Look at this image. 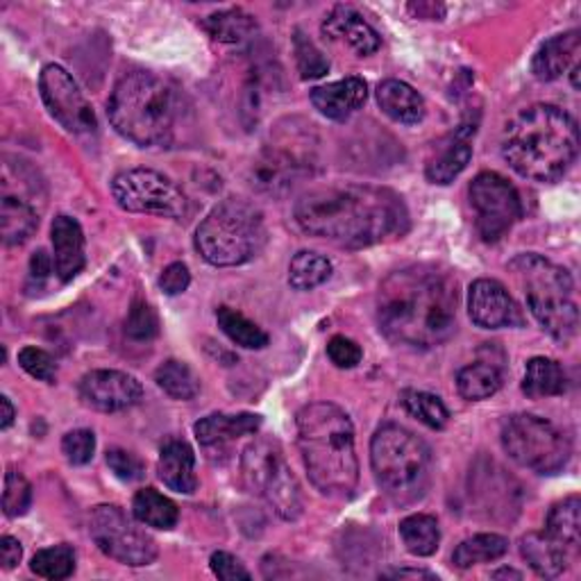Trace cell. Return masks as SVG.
<instances>
[{
    "label": "cell",
    "instance_id": "1",
    "mask_svg": "<svg viewBox=\"0 0 581 581\" xmlns=\"http://www.w3.org/2000/svg\"><path fill=\"white\" fill-rule=\"evenodd\" d=\"M295 220L306 235L343 248H368L409 227V214L391 189L345 184L304 193L295 203Z\"/></svg>",
    "mask_w": 581,
    "mask_h": 581
},
{
    "label": "cell",
    "instance_id": "2",
    "mask_svg": "<svg viewBox=\"0 0 581 581\" xmlns=\"http://www.w3.org/2000/svg\"><path fill=\"white\" fill-rule=\"evenodd\" d=\"M456 306L454 278L437 266L413 263L379 284L377 325L389 341L428 351L456 332Z\"/></svg>",
    "mask_w": 581,
    "mask_h": 581
},
{
    "label": "cell",
    "instance_id": "3",
    "mask_svg": "<svg viewBox=\"0 0 581 581\" xmlns=\"http://www.w3.org/2000/svg\"><path fill=\"white\" fill-rule=\"evenodd\" d=\"M579 128L555 105H531L516 114L502 135V158L525 180L557 182L574 164Z\"/></svg>",
    "mask_w": 581,
    "mask_h": 581
},
{
    "label": "cell",
    "instance_id": "4",
    "mask_svg": "<svg viewBox=\"0 0 581 581\" xmlns=\"http://www.w3.org/2000/svg\"><path fill=\"white\" fill-rule=\"evenodd\" d=\"M298 445L312 484L330 497H351L359 482L353 420L332 402L300 409Z\"/></svg>",
    "mask_w": 581,
    "mask_h": 581
},
{
    "label": "cell",
    "instance_id": "5",
    "mask_svg": "<svg viewBox=\"0 0 581 581\" xmlns=\"http://www.w3.org/2000/svg\"><path fill=\"white\" fill-rule=\"evenodd\" d=\"M107 114L114 130L128 141L141 148L166 146L177 123V98L162 77L135 71L114 87Z\"/></svg>",
    "mask_w": 581,
    "mask_h": 581
},
{
    "label": "cell",
    "instance_id": "6",
    "mask_svg": "<svg viewBox=\"0 0 581 581\" xmlns=\"http://www.w3.org/2000/svg\"><path fill=\"white\" fill-rule=\"evenodd\" d=\"M370 463L379 488L398 505H411L428 493L432 452L428 443L400 424H381L375 432Z\"/></svg>",
    "mask_w": 581,
    "mask_h": 581
},
{
    "label": "cell",
    "instance_id": "7",
    "mask_svg": "<svg viewBox=\"0 0 581 581\" xmlns=\"http://www.w3.org/2000/svg\"><path fill=\"white\" fill-rule=\"evenodd\" d=\"M266 246L263 214L241 201L227 198L216 205L196 229V248L212 266H241Z\"/></svg>",
    "mask_w": 581,
    "mask_h": 581
},
{
    "label": "cell",
    "instance_id": "8",
    "mask_svg": "<svg viewBox=\"0 0 581 581\" xmlns=\"http://www.w3.org/2000/svg\"><path fill=\"white\" fill-rule=\"evenodd\" d=\"M534 319L555 341L568 343L577 334L579 312L572 300V278L566 268L538 257L520 255L512 261Z\"/></svg>",
    "mask_w": 581,
    "mask_h": 581
},
{
    "label": "cell",
    "instance_id": "9",
    "mask_svg": "<svg viewBox=\"0 0 581 581\" xmlns=\"http://www.w3.org/2000/svg\"><path fill=\"white\" fill-rule=\"evenodd\" d=\"M241 473L246 486L282 520H298L302 514L300 484L276 439H255L241 454Z\"/></svg>",
    "mask_w": 581,
    "mask_h": 581
},
{
    "label": "cell",
    "instance_id": "10",
    "mask_svg": "<svg viewBox=\"0 0 581 581\" xmlns=\"http://www.w3.org/2000/svg\"><path fill=\"white\" fill-rule=\"evenodd\" d=\"M502 448L538 475L559 473L572 456V443L557 424L531 413H516L502 424Z\"/></svg>",
    "mask_w": 581,
    "mask_h": 581
},
{
    "label": "cell",
    "instance_id": "11",
    "mask_svg": "<svg viewBox=\"0 0 581 581\" xmlns=\"http://www.w3.org/2000/svg\"><path fill=\"white\" fill-rule=\"evenodd\" d=\"M111 196L130 214H152L162 218H186L189 198L166 175L150 169H130L111 180Z\"/></svg>",
    "mask_w": 581,
    "mask_h": 581
},
{
    "label": "cell",
    "instance_id": "12",
    "mask_svg": "<svg viewBox=\"0 0 581 581\" xmlns=\"http://www.w3.org/2000/svg\"><path fill=\"white\" fill-rule=\"evenodd\" d=\"M89 531L98 550L123 566L141 568L158 559V544L137 527L121 507H96L89 516Z\"/></svg>",
    "mask_w": 581,
    "mask_h": 581
},
{
    "label": "cell",
    "instance_id": "13",
    "mask_svg": "<svg viewBox=\"0 0 581 581\" xmlns=\"http://www.w3.org/2000/svg\"><path fill=\"white\" fill-rule=\"evenodd\" d=\"M469 193L477 232L486 244L499 241L523 216V203L516 186L499 173H480Z\"/></svg>",
    "mask_w": 581,
    "mask_h": 581
},
{
    "label": "cell",
    "instance_id": "14",
    "mask_svg": "<svg viewBox=\"0 0 581 581\" xmlns=\"http://www.w3.org/2000/svg\"><path fill=\"white\" fill-rule=\"evenodd\" d=\"M42 100L53 119L71 135H92L98 128L96 114L73 75L60 64L44 66L39 75Z\"/></svg>",
    "mask_w": 581,
    "mask_h": 581
},
{
    "label": "cell",
    "instance_id": "15",
    "mask_svg": "<svg viewBox=\"0 0 581 581\" xmlns=\"http://www.w3.org/2000/svg\"><path fill=\"white\" fill-rule=\"evenodd\" d=\"M141 398V381L121 370H92L80 381V400L103 413L132 409Z\"/></svg>",
    "mask_w": 581,
    "mask_h": 581
},
{
    "label": "cell",
    "instance_id": "16",
    "mask_svg": "<svg viewBox=\"0 0 581 581\" xmlns=\"http://www.w3.org/2000/svg\"><path fill=\"white\" fill-rule=\"evenodd\" d=\"M300 146H304V141ZM300 146L291 148V143L284 141L280 146L263 148L259 160L252 164V186L268 193H280L293 186L300 175L309 173V158Z\"/></svg>",
    "mask_w": 581,
    "mask_h": 581
},
{
    "label": "cell",
    "instance_id": "17",
    "mask_svg": "<svg viewBox=\"0 0 581 581\" xmlns=\"http://www.w3.org/2000/svg\"><path fill=\"white\" fill-rule=\"evenodd\" d=\"M469 314L471 321L482 330L523 325V314L516 300L495 280L473 282L469 293Z\"/></svg>",
    "mask_w": 581,
    "mask_h": 581
},
{
    "label": "cell",
    "instance_id": "18",
    "mask_svg": "<svg viewBox=\"0 0 581 581\" xmlns=\"http://www.w3.org/2000/svg\"><path fill=\"white\" fill-rule=\"evenodd\" d=\"M55 273L62 282H71L83 273L85 268V232L75 218L57 216L51 227Z\"/></svg>",
    "mask_w": 581,
    "mask_h": 581
},
{
    "label": "cell",
    "instance_id": "19",
    "mask_svg": "<svg viewBox=\"0 0 581 581\" xmlns=\"http://www.w3.org/2000/svg\"><path fill=\"white\" fill-rule=\"evenodd\" d=\"M477 123H463L448 141L439 146L434 158L428 162L424 175L432 184H450L459 177L473 160V146L471 137L475 135Z\"/></svg>",
    "mask_w": 581,
    "mask_h": 581
},
{
    "label": "cell",
    "instance_id": "20",
    "mask_svg": "<svg viewBox=\"0 0 581 581\" xmlns=\"http://www.w3.org/2000/svg\"><path fill=\"white\" fill-rule=\"evenodd\" d=\"M323 32L330 39H338V42L351 46L359 57H368L377 53L381 46L377 30L370 23H366L357 10L345 6L332 10V14L323 23Z\"/></svg>",
    "mask_w": 581,
    "mask_h": 581
},
{
    "label": "cell",
    "instance_id": "21",
    "mask_svg": "<svg viewBox=\"0 0 581 581\" xmlns=\"http://www.w3.org/2000/svg\"><path fill=\"white\" fill-rule=\"evenodd\" d=\"M368 85L362 77H343L338 83H330L312 89L314 107L332 121H347L366 103Z\"/></svg>",
    "mask_w": 581,
    "mask_h": 581
},
{
    "label": "cell",
    "instance_id": "22",
    "mask_svg": "<svg viewBox=\"0 0 581 581\" xmlns=\"http://www.w3.org/2000/svg\"><path fill=\"white\" fill-rule=\"evenodd\" d=\"M196 454L193 448L182 441V439H169L162 450H160V461H158V473L160 480L175 493L191 495L198 488V477H196Z\"/></svg>",
    "mask_w": 581,
    "mask_h": 581
},
{
    "label": "cell",
    "instance_id": "23",
    "mask_svg": "<svg viewBox=\"0 0 581 581\" xmlns=\"http://www.w3.org/2000/svg\"><path fill=\"white\" fill-rule=\"evenodd\" d=\"M579 49H581V36L577 30L548 39L531 60V73L544 83L559 80L568 68L577 64Z\"/></svg>",
    "mask_w": 581,
    "mask_h": 581
},
{
    "label": "cell",
    "instance_id": "24",
    "mask_svg": "<svg viewBox=\"0 0 581 581\" xmlns=\"http://www.w3.org/2000/svg\"><path fill=\"white\" fill-rule=\"evenodd\" d=\"M261 428V416L257 413H212L196 422V439L205 448L225 445L241 437L255 434Z\"/></svg>",
    "mask_w": 581,
    "mask_h": 581
},
{
    "label": "cell",
    "instance_id": "25",
    "mask_svg": "<svg viewBox=\"0 0 581 581\" xmlns=\"http://www.w3.org/2000/svg\"><path fill=\"white\" fill-rule=\"evenodd\" d=\"M39 227V214L30 201L21 193H12L3 186V201H0V235H3L6 246L25 244L34 229Z\"/></svg>",
    "mask_w": 581,
    "mask_h": 581
},
{
    "label": "cell",
    "instance_id": "26",
    "mask_svg": "<svg viewBox=\"0 0 581 581\" xmlns=\"http://www.w3.org/2000/svg\"><path fill=\"white\" fill-rule=\"evenodd\" d=\"M377 103L381 111L402 126H418L424 119L422 96L400 80H384L377 87Z\"/></svg>",
    "mask_w": 581,
    "mask_h": 581
},
{
    "label": "cell",
    "instance_id": "27",
    "mask_svg": "<svg viewBox=\"0 0 581 581\" xmlns=\"http://www.w3.org/2000/svg\"><path fill=\"white\" fill-rule=\"evenodd\" d=\"M520 552L527 559V563L536 570V574L548 579L563 574L570 561V550L561 546L552 536H548L546 531L544 534L531 531L523 536Z\"/></svg>",
    "mask_w": 581,
    "mask_h": 581
},
{
    "label": "cell",
    "instance_id": "28",
    "mask_svg": "<svg viewBox=\"0 0 581 581\" xmlns=\"http://www.w3.org/2000/svg\"><path fill=\"white\" fill-rule=\"evenodd\" d=\"M568 389V377L559 362L548 357H534L527 364L525 379H523V394L531 400L561 396Z\"/></svg>",
    "mask_w": 581,
    "mask_h": 581
},
{
    "label": "cell",
    "instance_id": "29",
    "mask_svg": "<svg viewBox=\"0 0 581 581\" xmlns=\"http://www.w3.org/2000/svg\"><path fill=\"white\" fill-rule=\"evenodd\" d=\"M132 514L139 523L154 529H173L180 520L177 505L154 488H141L132 499Z\"/></svg>",
    "mask_w": 581,
    "mask_h": 581
},
{
    "label": "cell",
    "instance_id": "30",
    "mask_svg": "<svg viewBox=\"0 0 581 581\" xmlns=\"http://www.w3.org/2000/svg\"><path fill=\"white\" fill-rule=\"evenodd\" d=\"M546 534L559 540V544L566 546L570 552L579 550V540H581V499L579 495H570L557 502L548 514Z\"/></svg>",
    "mask_w": 581,
    "mask_h": 581
},
{
    "label": "cell",
    "instance_id": "31",
    "mask_svg": "<svg viewBox=\"0 0 581 581\" xmlns=\"http://www.w3.org/2000/svg\"><path fill=\"white\" fill-rule=\"evenodd\" d=\"M509 552V540L499 534H477L473 538H466L461 546H456L452 561L456 568L466 570L480 563L497 561Z\"/></svg>",
    "mask_w": 581,
    "mask_h": 581
},
{
    "label": "cell",
    "instance_id": "32",
    "mask_svg": "<svg viewBox=\"0 0 581 581\" xmlns=\"http://www.w3.org/2000/svg\"><path fill=\"white\" fill-rule=\"evenodd\" d=\"M502 386V370L491 362H477L461 368L456 375V389L461 398L471 402L495 396Z\"/></svg>",
    "mask_w": 581,
    "mask_h": 581
},
{
    "label": "cell",
    "instance_id": "33",
    "mask_svg": "<svg viewBox=\"0 0 581 581\" xmlns=\"http://www.w3.org/2000/svg\"><path fill=\"white\" fill-rule=\"evenodd\" d=\"M400 536L405 548L413 557H432L441 544V529L434 516L416 514L400 523Z\"/></svg>",
    "mask_w": 581,
    "mask_h": 581
},
{
    "label": "cell",
    "instance_id": "34",
    "mask_svg": "<svg viewBox=\"0 0 581 581\" xmlns=\"http://www.w3.org/2000/svg\"><path fill=\"white\" fill-rule=\"evenodd\" d=\"M207 34L218 44H244L255 36L257 23L244 10H227L203 21Z\"/></svg>",
    "mask_w": 581,
    "mask_h": 581
},
{
    "label": "cell",
    "instance_id": "35",
    "mask_svg": "<svg viewBox=\"0 0 581 581\" xmlns=\"http://www.w3.org/2000/svg\"><path fill=\"white\" fill-rule=\"evenodd\" d=\"M332 278V261L319 252L302 250L289 263V284L295 291H312Z\"/></svg>",
    "mask_w": 581,
    "mask_h": 581
},
{
    "label": "cell",
    "instance_id": "36",
    "mask_svg": "<svg viewBox=\"0 0 581 581\" xmlns=\"http://www.w3.org/2000/svg\"><path fill=\"white\" fill-rule=\"evenodd\" d=\"M216 321H218V327L223 330V334L232 343L246 347V351H263V347L268 345V334L257 323H252L241 312H237V309L218 306Z\"/></svg>",
    "mask_w": 581,
    "mask_h": 581
},
{
    "label": "cell",
    "instance_id": "37",
    "mask_svg": "<svg viewBox=\"0 0 581 581\" xmlns=\"http://www.w3.org/2000/svg\"><path fill=\"white\" fill-rule=\"evenodd\" d=\"M154 381L173 400H193L201 394V379L189 364L169 359L154 370Z\"/></svg>",
    "mask_w": 581,
    "mask_h": 581
},
{
    "label": "cell",
    "instance_id": "38",
    "mask_svg": "<svg viewBox=\"0 0 581 581\" xmlns=\"http://www.w3.org/2000/svg\"><path fill=\"white\" fill-rule=\"evenodd\" d=\"M402 405L413 418H418L422 424H428L430 430H443L450 420V411L443 400L428 391H405Z\"/></svg>",
    "mask_w": 581,
    "mask_h": 581
},
{
    "label": "cell",
    "instance_id": "39",
    "mask_svg": "<svg viewBox=\"0 0 581 581\" xmlns=\"http://www.w3.org/2000/svg\"><path fill=\"white\" fill-rule=\"evenodd\" d=\"M30 568L36 577H44L51 581L68 579L75 570V552L68 546H53L46 550H39L32 557Z\"/></svg>",
    "mask_w": 581,
    "mask_h": 581
},
{
    "label": "cell",
    "instance_id": "40",
    "mask_svg": "<svg viewBox=\"0 0 581 581\" xmlns=\"http://www.w3.org/2000/svg\"><path fill=\"white\" fill-rule=\"evenodd\" d=\"M293 49L302 80H319V77H323L330 71L327 57L316 49V44L302 30H295Z\"/></svg>",
    "mask_w": 581,
    "mask_h": 581
},
{
    "label": "cell",
    "instance_id": "41",
    "mask_svg": "<svg viewBox=\"0 0 581 581\" xmlns=\"http://www.w3.org/2000/svg\"><path fill=\"white\" fill-rule=\"evenodd\" d=\"M32 505V486L25 480L23 473L10 469L6 473V486H3V509L8 518L25 516Z\"/></svg>",
    "mask_w": 581,
    "mask_h": 581
},
{
    "label": "cell",
    "instance_id": "42",
    "mask_svg": "<svg viewBox=\"0 0 581 581\" xmlns=\"http://www.w3.org/2000/svg\"><path fill=\"white\" fill-rule=\"evenodd\" d=\"M158 332H160V321L158 314H154V309L146 300H135L126 321V334L132 341H150L158 336Z\"/></svg>",
    "mask_w": 581,
    "mask_h": 581
},
{
    "label": "cell",
    "instance_id": "43",
    "mask_svg": "<svg viewBox=\"0 0 581 581\" xmlns=\"http://www.w3.org/2000/svg\"><path fill=\"white\" fill-rule=\"evenodd\" d=\"M19 366L39 381L55 384L57 379V364L46 351H42V347H32V345L23 347L19 353Z\"/></svg>",
    "mask_w": 581,
    "mask_h": 581
},
{
    "label": "cell",
    "instance_id": "44",
    "mask_svg": "<svg viewBox=\"0 0 581 581\" xmlns=\"http://www.w3.org/2000/svg\"><path fill=\"white\" fill-rule=\"evenodd\" d=\"M62 452L73 466H85L94 459L96 437L92 430H73L62 439Z\"/></svg>",
    "mask_w": 581,
    "mask_h": 581
},
{
    "label": "cell",
    "instance_id": "45",
    "mask_svg": "<svg viewBox=\"0 0 581 581\" xmlns=\"http://www.w3.org/2000/svg\"><path fill=\"white\" fill-rule=\"evenodd\" d=\"M107 466L111 469V473L116 477H119L121 482H128V484L139 482L146 475L143 461L137 454H132L128 450H121V448H114V450L107 452Z\"/></svg>",
    "mask_w": 581,
    "mask_h": 581
},
{
    "label": "cell",
    "instance_id": "46",
    "mask_svg": "<svg viewBox=\"0 0 581 581\" xmlns=\"http://www.w3.org/2000/svg\"><path fill=\"white\" fill-rule=\"evenodd\" d=\"M327 357L336 368H355L359 366L364 353L362 347L353 341V338H345V336H334L327 343Z\"/></svg>",
    "mask_w": 581,
    "mask_h": 581
},
{
    "label": "cell",
    "instance_id": "47",
    "mask_svg": "<svg viewBox=\"0 0 581 581\" xmlns=\"http://www.w3.org/2000/svg\"><path fill=\"white\" fill-rule=\"evenodd\" d=\"M212 570L223 581H237V579H250V570L229 552H214L212 555Z\"/></svg>",
    "mask_w": 581,
    "mask_h": 581
},
{
    "label": "cell",
    "instance_id": "48",
    "mask_svg": "<svg viewBox=\"0 0 581 581\" xmlns=\"http://www.w3.org/2000/svg\"><path fill=\"white\" fill-rule=\"evenodd\" d=\"M191 284V273L189 268L182 263V261H175L171 266L164 268V273L160 276V289L166 293V295H180L189 289Z\"/></svg>",
    "mask_w": 581,
    "mask_h": 581
},
{
    "label": "cell",
    "instance_id": "49",
    "mask_svg": "<svg viewBox=\"0 0 581 581\" xmlns=\"http://www.w3.org/2000/svg\"><path fill=\"white\" fill-rule=\"evenodd\" d=\"M53 273V263H51V257L46 255V250H36L30 259V287L34 289H42L49 278Z\"/></svg>",
    "mask_w": 581,
    "mask_h": 581
},
{
    "label": "cell",
    "instance_id": "50",
    "mask_svg": "<svg viewBox=\"0 0 581 581\" xmlns=\"http://www.w3.org/2000/svg\"><path fill=\"white\" fill-rule=\"evenodd\" d=\"M23 557V550H21V544L14 538V536H3L0 538V561H3V568L6 570H12L19 566Z\"/></svg>",
    "mask_w": 581,
    "mask_h": 581
},
{
    "label": "cell",
    "instance_id": "51",
    "mask_svg": "<svg viewBox=\"0 0 581 581\" xmlns=\"http://www.w3.org/2000/svg\"><path fill=\"white\" fill-rule=\"evenodd\" d=\"M409 12H413L418 19L439 21L445 14V8L437 3H418V6H409Z\"/></svg>",
    "mask_w": 581,
    "mask_h": 581
},
{
    "label": "cell",
    "instance_id": "52",
    "mask_svg": "<svg viewBox=\"0 0 581 581\" xmlns=\"http://www.w3.org/2000/svg\"><path fill=\"white\" fill-rule=\"evenodd\" d=\"M0 411H3V413H0V428L8 430L10 424L14 422V416H17V409L12 407V402H10L8 396L0 398Z\"/></svg>",
    "mask_w": 581,
    "mask_h": 581
},
{
    "label": "cell",
    "instance_id": "53",
    "mask_svg": "<svg viewBox=\"0 0 581 581\" xmlns=\"http://www.w3.org/2000/svg\"><path fill=\"white\" fill-rule=\"evenodd\" d=\"M384 577H391V579H439L437 574L428 572V570H391V572H386Z\"/></svg>",
    "mask_w": 581,
    "mask_h": 581
},
{
    "label": "cell",
    "instance_id": "54",
    "mask_svg": "<svg viewBox=\"0 0 581 581\" xmlns=\"http://www.w3.org/2000/svg\"><path fill=\"white\" fill-rule=\"evenodd\" d=\"M570 75H572V87H574V89H579V64H574V66H572Z\"/></svg>",
    "mask_w": 581,
    "mask_h": 581
},
{
    "label": "cell",
    "instance_id": "55",
    "mask_svg": "<svg viewBox=\"0 0 581 581\" xmlns=\"http://www.w3.org/2000/svg\"><path fill=\"white\" fill-rule=\"evenodd\" d=\"M495 577H516V579H520V572H516V570H499V572H495Z\"/></svg>",
    "mask_w": 581,
    "mask_h": 581
}]
</instances>
